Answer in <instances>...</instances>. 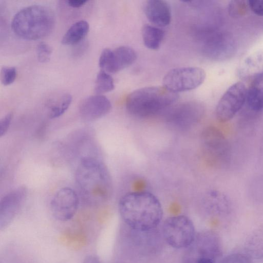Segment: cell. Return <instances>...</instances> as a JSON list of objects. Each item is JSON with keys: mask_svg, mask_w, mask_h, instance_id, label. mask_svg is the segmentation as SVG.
Instances as JSON below:
<instances>
[{"mask_svg": "<svg viewBox=\"0 0 263 263\" xmlns=\"http://www.w3.org/2000/svg\"><path fill=\"white\" fill-rule=\"evenodd\" d=\"M247 93L246 86L242 82H237L231 85L217 104V119L220 122H226L233 118L246 102Z\"/></svg>", "mask_w": 263, "mask_h": 263, "instance_id": "cell-7", "label": "cell"}, {"mask_svg": "<svg viewBox=\"0 0 263 263\" xmlns=\"http://www.w3.org/2000/svg\"><path fill=\"white\" fill-rule=\"evenodd\" d=\"M206 73L198 67H182L169 70L163 77V87L177 93L194 89L204 81Z\"/></svg>", "mask_w": 263, "mask_h": 263, "instance_id": "cell-6", "label": "cell"}, {"mask_svg": "<svg viewBox=\"0 0 263 263\" xmlns=\"http://www.w3.org/2000/svg\"><path fill=\"white\" fill-rule=\"evenodd\" d=\"M201 142L208 158L216 164H222L228 158L229 145L223 133L217 127L208 126L201 134Z\"/></svg>", "mask_w": 263, "mask_h": 263, "instance_id": "cell-9", "label": "cell"}, {"mask_svg": "<svg viewBox=\"0 0 263 263\" xmlns=\"http://www.w3.org/2000/svg\"><path fill=\"white\" fill-rule=\"evenodd\" d=\"M13 114L11 112L8 113L0 120V137L3 136L8 131Z\"/></svg>", "mask_w": 263, "mask_h": 263, "instance_id": "cell-26", "label": "cell"}, {"mask_svg": "<svg viewBox=\"0 0 263 263\" xmlns=\"http://www.w3.org/2000/svg\"><path fill=\"white\" fill-rule=\"evenodd\" d=\"M162 235L168 246L176 249H183L191 246L196 238L194 223L187 217L177 215L170 217L163 222Z\"/></svg>", "mask_w": 263, "mask_h": 263, "instance_id": "cell-5", "label": "cell"}, {"mask_svg": "<svg viewBox=\"0 0 263 263\" xmlns=\"http://www.w3.org/2000/svg\"><path fill=\"white\" fill-rule=\"evenodd\" d=\"M89 25L85 20L73 24L65 33L61 40L64 45H76L80 43L89 31Z\"/></svg>", "mask_w": 263, "mask_h": 263, "instance_id": "cell-19", "label": "cell"}, {"mask_svg": "<svg viewBox=\"0 0 263 263\" xmlns=\"http://www.w3.org/2000/svg\"><path fill=\"white\" fill-rule=\"evenodd\" d=\"M249 8L255 14L263 16V0L249 1Z\"/></svg>", "mask_w": 263, "mask_h": 263, "instance_id": "cell-27", "label": "cell"}, {"mask_svg": "<svg viewBox=\"0 0 263 263\" xmlns=\"http://www.w3.org/2000/svg\"><path fill=\"white\" fill-rule=\"evenodd\" d=\"M72 99L71 95L67 92L60 93L49 98L45 104L49 117L54 119L62 115L69 108Z\"/></svg>", "mask_w": 263, "mask_h": 263, "instance_id": "cell-18", "label": "cell"}, {"mask_svg": "<svg viewBox=\"0 0 263 263\" xmlns=\"http://www.w3.org/2000/svg\"><path fill=\"white\" fill-rule=\"evenodd\" d=\"M79 198L76 192L70 187H63L54 195L50 203L52 215L58 220H70L77 213Z\"/></svg>", "mask_w": 263, "mask_h": 263, "instance_id": "cell-12", "label": "cell"}, {"mask_svg": "<svg viewBox=\"0 0 263 263\" xmlns=\"http://www.w3.org/2000/svg\"><path fill=\"white\" fill-rule=\"evenodd\" d=\"M145 13L149 22L158 27L168 25L171 20V11L168 4L163 0H149L144 7Z\"/></svg>", "mask_w": 263, "mask_h": 263, "instance_id": "cell-15", "label": "cell"}, {"mask_svg": "<svg viewBox=\"0 0 263 263\" xmlns=\"http://www.w3.org/2000/svg\"><path fill=\"white\" fill-rule=\"evenodd\" d=\"M246 250L250 256L256 258L263 257V228L259 229L248 239Z\"/></svg>", "mask_w": 263, "mask_h": 263, "instance_id": "cell-21", "label": "cell"}, {"mask_svg": "<svg viewBox=\"0 0 263 263\" xmlns=\"http://www.w3.org/2000/svg\"><path fill=\"white\" fill-rule=\"evenodd\" d=\"M263 73V49L246 57L239 64L236 73L242 80L253 79Z\"/></svg>", "mask_w": 263, "mask_h": 263, "instance_id": "cell-16", "label": "cell"}, {"mask_svg": "<svg viewBox=\"0 0 263 263\" xmlns=\"http://www.w3.org/2000/svg\"><path fill=\"white\" fill-rule=\"evenodd\" d=\"M249 8V1L234 0L229 2L228 10L230 16L237 18L245 15Z\"/></svg>", "mask_w": 263, "mask_h": 263, "instance_id": "cell-23", "label": "cell"}, {"mask_svg": "<svg viewBox=\"0 0 263 263\" xmlns=\"http://www.w3.org/2000/svg\"><path fill=\"white\" fill-rule=\"evenodd\" d=\"M76 180L81 193L89 201H102L111 195L109 172L105 165L96 158H82L76 170Z\"/></svg>", "mask_w": 263, "mask_h": 263, "instance_id": "cell-2", "label": "cell"}, {"mask_svg": "<svg viewBox=\"0 0 263 263\" xmlns=\"http://www.w3.org/2000/svg\"><path fill=\"white\" fill-rule=\"evenodd\" d=\"M52 52V49L51 46L45 42H40L36 47L37 58L40 62H49Z\"/></svg>", "mask_w": 263, "mask_h": 263, "instance_id": "cell-25", "label": "cell"}, {"mask_svg": "<svg viewBox=\"0 0 263 263\" xmlns=\"http://www.w3.org/2000/svg\"><path fill=\"white\" fill-rule=\"evenodd\" d=\"M119 212L123 222L130 228L146 232L157 228L163 217L161 202L147 191L128 192L120 199Z\"/></svg>", "mask_w": 263, "mask_h": 263, "instance_id": "cell-1", "label": "cell"}, {"mask_svg": "<svg viewBox=\"0 0 263 263\" xmlns=\"http://www.w3.org/2000/svg\"><path fill=\"white\" fill-rule=\"evenodd\" d=\"M164 31L160 28L151 25H145L142 30L144 45L151 50L159 48L164 37Z\"/></svg>", "mask_w": 263, "mask_h": 263, "instance_id": "cell-20", "label": "cell"}, {"mask_svg": "<svg viewBox=\"0 0 263 263\" xmlns=\"http://www.w3.org/2000/svg\"><path fill=\"white\" fill-rule=\"evenodd\" d=\"M202 48L206 57L220 61L232 57L235 52L236 45L230 34L214 32L205 34Z\"/></svg>", "mask_w": 263, "mask_h": 263, "instance_id": "cell-10", "label": "cell"}, {"mask_svg": "<svg viewBox=\"0 0 263 263\" xmlns=\"http://www.w3.org/2000/svg\"><path fill=\"white\" fill-rule=\"evenodd\" d=\"M136 59V52L128 46H121L114 50L106 48L100 54L99 65L108 73H116L130 66Z\"/></svg>", "mask_w": 263, "mask_h": 263, "instance_id": "cell-11", "label": "cell"}, {"mask_svg": "<svg viewBox=\"0 0 263 263\" xmlns=\"http://www.w3.org/2000/svg\"><path fill=\"white\" fill-rule=\"evenodd\" d=\"M88 2L86 0H69L66 1L67 5L72 8H79Z\"/></svg>", "mask_w": 263, "mask_h": 263, "instance_id": "cell-29", "label": "cell"}, {"mask_svg": "<svg viewBox=\"0 0 263 263\" xmlns=\"http://www.w3.org/2000/svg\"><path fill=\"white\" fill-rule=\"evenodd\" d=\"M55 15L48 7L33 5L23 8L13 16L11 27L19 37L36 40L48 35L55 25Z\"/></svg>", "mask_w": 263, "mask_h": 263, "instance_id": "cell-3", "label": "cell"}, {"mask_svg": "<svg viewBox=\"0 0 263 263\" xmlns=\"http://www.w3.org/2000/svg\"><path fill=\"white\" fill-rule=\"evenodd\" d=\"M247 104L251 110L259 111L263 108V73L252 79L247 89Z\"/></svg>", "mask_w": 263, "mask_h": 263, "instance_id": "cell-17", "label": "cell"}, {"mask_svg": "<svg viewBox=\"0 0 263 263\" xmlns=\"http://www.w3.org/2000/svg\"><path fill=\"white\" fill-rule=\"evenodd\" d=\"M111 108V104L107 97L96 94L82 101L80 105L79 112L84 120L92 121L105 116Z\"/></svg>", "mask_w": 263, "mask_h": 263, "instance_id": "cell-14", "label": "cell"}, {"mask_svg": "<svg viewBox=\"0 0 263 263\" xmlns=\"http://www.w3.org/2000/svg\"><path fill=\"white\" fill-rule=\"evenodd\" d=\"M114 88V81L112 77L108 72L103 70H100L95 81V93L97 95H102L112 91Z\"/></svg>", "mask_w": 263, "mask_h": 263, "instance_id": "cell-22", "label": "cell"}, {"mask_svg": "<svg viewBox=\"0 0 263 263\" xmlns=\"http://www.w3.org/2000/svg\"><path fill=\"white\" fill-rule=\"evenodd\" d=\"M17 74L16 69L12 66H4L1 70V81L5 86L10 85L15 81Z\"/></svg>", "mask_w": 263, "mask_h": 263, "instance_id": "cell-24", "label": "cell"}, {"mask_svg": "<svg viewBox=\"0 0 263 263\" xmlns=\"http://www.w3.org/2000/svg\"><path fill=\"white\" fill-rule=\"evenodd\" d=\"M24 187L16 189L1 199L0 202V229L3 230L12 222L19 211L26 196Z\"/></svg>", "mask_w": 263, "mask_h": 263, "instance_id": "cell-13", "label": "cell"}, {"mask_svg": "<svg viewBox=\"0 0 263 263\" xmlns=\"http://www.w3.org/2000/svg\"><path fill=\"white\" fill-rule=\"evenodd\" d=\"M195 263H215L214 257L208 254L199 257Z\"/></svg>", "mask_w": 263, "mask_h": 263, "instance_id": "cell-28", "label": "cell"}, {"mask_svg": "<svg viewBox=\"0 0 263 263\" xmlns=\"http://www.w3.org/2000/svg\"><path fill=\"white\" fill-rule=\"evenodd\" d=\"M82 263H101L99 259L95 255H90L85 257Z\"/></svg>", "mask_w": 263, "mask_h": 263, "instance_id": "cell-30", "label": "cell"}, {"mask_svg": "<svg viewBox=\"0 0 263 263\" xmlns=\"http://www.w3.org/2000/svg\"><path fill=\"white\" fill-rule=\"evenodd\" d=\"M178 96L165 87L149 86L141 88L126 98V108L131 115L141 118L154 116L174 104Z\"/></svg>", "mask_w": 263, "mask_h": 263, "instance_id": "cell-4", "label": "cell"}, {"mask_svg": "<svg viewBox=\"0 0 263 263\" xmlns=\"http://www.w3.org/2000/svg\"><path fill=\"white\" fill-rule=\"evenodd\" d=\"M204 112V108L200 104L186 102L170 110L166 116V121L177 129L187 130L200 122Z\"/></svg>", "mask_w": 263, "mask_h": 263, "instance_id": "cell-8", "label": "cell"}]
</instances>
